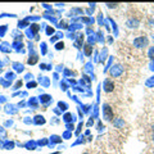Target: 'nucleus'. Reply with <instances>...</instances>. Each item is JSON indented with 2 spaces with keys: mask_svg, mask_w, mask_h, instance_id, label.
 <instances>
[{
  "mask_svg": "<svg viewBox=\"0 0 154 154\" xmlns=\"http://www.w3.org/2000/svg\"><path fill=\"white\" fill-rule=\"evenodd\" d=\"M114 89V82H113V81L112 80H105L104 81V90L105 91H107V93H110V91H112Z\"/></svg>",
  "mask_w": 154,
  "mask_h": 154,
  "instance_id": "1",
  "label": "nucleus"
},
{
  "mask_svg": "<svg viewBox=\"0 0 154 154\" xmlns=\"http://www.w3.org/2000/svg\"><path fill=\"white\" fill-rule=\"evenodd\" d=\"M104 116L107 119H110L112 118V116H110V107L109 105H104Z\"/></svg>",
  "mask_w": 154,
  "mask_h": 154,
  "instance_id": "2",
  "label": "nucleus"
},
{
  "mask_svg": "<svg viewBox=\"0 0 154 154\" xmlns=\"http://www.w3.org/2000/svg\"><path fill=\"white\" fill-rule=\"evenodd\" d=\"M85 154H88V153H85Z\"/></svg>",
  "mask_w": 154,
  "mask_h": 154,
  "instance_id": "3",
  "label": "nucleus"
}]
</instances>
